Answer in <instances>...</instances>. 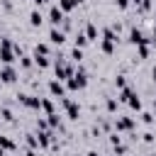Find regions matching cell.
<instances>
[{
  "label": "cell",
  "mask_w": 156,
  "mask_h": 156,
  "mask_svg": "<svg viewBox=\"0 0 156 156\" xmlns=\"http://www.w3.org/2000/svg\"><path fill=\"white\" fill-rule=\"evenodd\" d=\"M49 93H51L54 98H63V95H66L63 80H49Z\"/></svg>",
  "instance_id": "obj_9"
},
{
  "label": "cell",
  "mask_w": 156,
  "mask_h": 156,
  "mask_svg": "<svg viewBox=\"0 0 156 156\" xmlns=\"http://www.w3.org/2000/svg\"><path fill=\"white\" fill-rule=\"evenodd\" d=\"M32 63H34V56H22L20 58V66L22 68H32Z\"/></svg>",
  "instance_id": "obj_20"
},
{
  "label": "cell",
  "mask_w": 156,
  "mask_h": 156,
  "mask_svg": "<svg viewBox=\"0 0 156 156\" xmlns=\"http://www.w3.org/2000/svg\"><path fill=\"white\" fill-rule=\"evenodd\" d=\"M2 154H5V149H2V146H0V156H2Z\"/></svg>",
  "instance_id": "obj_35"
},
{
  "label": "cell",
  "mask_w": 156,
  "mask_h": 156,
  "mask_svg": "<svg viewBox=\"0 0 156 156\" xmlns=\"http://www.w3.org/2000/svg\"><path fill=\"white\" fill-rule=\"evenodd\" d=\"M0 80H2V83H15V80H17V71H15L12 63H5V66L0 68Z\"/></svg>",
  "instance_id": "obj_6"
},
{
  "label": "cell",
  "mask_w": 156,
  "mask_h": 156,
  "mask_svg": "<svg viewBox=\"0 0 156 156\" xmlns=\"http://www.w3.org/2000/svg\"><path fill=\"white\" fill-rule=\"evenodd\" d=\"M129 41L134 44V46H141V44H149V41H154V39H149L141 29H136V27H132V32H129Z\"/></svg>",
  "instance_id": "obj_5"
},
{
  "label": "cell",
  "mask_w": 156,
  "mask_h": 156,
  "mask_svg": "<svg viewBox=\"0 0 156 156\" xmlns=\"http://www.w3.org/2000/svg\"><path fill=\"white\" fill-rule=\"evenodd\" d=\"M85 37L93 41V39H98V24H93V22H88V27H85Z\"/></svg>",
  "instance_id": "obj_11"
},
{
  "label": "cell",
  "mask_w": 156,
  "mask_h": 156,
  "mask_svg": "<svg viewBox=\"0 0 156 156\" xmlns=\"http://www.w3.org/2000/svg\"><path fill=\"white\" fill-rule=\"evenodd\" d=\"M100 49H102V54H107V56H110V54L115 51V41H110V39H102V41H100Z\"/></svg>",
  "instance_id": "obj_12"
},
{
  "label": "cell",
  "mask_w": 156,
  "mask_h": 156,
  "mask_svg": "<svg viewBox=\"0 0 156 156\" xmlns=\"http://www.w3.org/2000/svg\"><path fill=\"white\" fill-rule=\"evenodd\" d=\"M46 2H49V0H34V5H37V7H39V5H46Z\"/></svg>",
  "instance_id": "obj_32"
},
{
  "label": "cell",
  "mask_w": 156,
  "mask_h": 156,
  "mask_svg": "<svg viewBox=\"0 0 156 156\" xmlns=\"http://www.w3.org/2000/svg\"><path fill=\"white\" fill-rule=\"evenodd\" d=\"M136 54H139V58H146V56H149V44H141V46H136Z\"/></svg>",
  "instance_id": "obj_22"
},
{
  "label": "cell",
  "mask_w": 156,
  "mask_h": 156,
  "mask_svg": "<svg viewBox=\"0 0 156 156\" xmlns=\"http://www.w3.org/2000/svg\"><path fill=\"white\" fill-rule=\"evenodd\" d=\"M41 110H44L46 115H51V112H56V107H54V102H51V98H41Z\"/></svg>",
  "instance_id": "obj_13"
},
{
  "label": "cell",
  "mask_w": 156,
  "mask_h": 156,
  "mask_svg": "<svg viewBox=\"0 0 156 156\" xmlns=\"http://www.w3.org/2000/svg\"><path fill=\"white\" fill-rule=\"evenodd\" d=\"M154 2H156V0H154Z\"/></svg>",
  "instance_id": "obj_37"
},
{
  "label": "cell",
  "mask_w": 156,
  "mask_h": 156,
  "mask_svg": "<svg viewBox=\"0 0 156 156\" xmlns=\"http://www.w3.org/2000/svg\"><path fill=\"white\" fill-rule=\"evenodd\" d=\"M0 58H2V63H12L15 61V44L7 37L0 41Z\"/></svg>",
  "instance_id": "obj_2"
},
{
  "label": "cell",
  "mask_w": 156,
  "mask_h": 156,
  "mask_svg": "<svg viewBox=\"0 0 156 156\" xmlns=\"http://www.w3.org/2000/svg\"><path fill=\"white\" fill-rule=\"evenodd\" d=\"M115 129L117 132H132L134 129V119L132 117H117L115 119Z\"/></svg>",
  "instance_id": "obj_7"
},
{
  "label": "cell",
  "mask_w": 156,
  "mask_h": 156,
  "mask_svg": "<svg viewBox=\"0 0 156 156\" xmlns=\"http://www.w3.org/2000/svg\"><path fill=\"white\" fill-rule=\"evenodd\" d=\"M149 156H156V154H149Z\"/></svg>",
  "instance_id": "obj_36"
},
{
  "label": "cell",
  "mask_w": 156,
  "mask_h": 156,
  "mask_svg": "<svg viewBox=\"0 0 156 156\" xmlns=\"http://www.w3.org/2000/svg\"><path fill=\"white\" fill-rule=\"evenodd\" d=\"M129 105H132V107H134V110H136V112H139V110H141V100H139V95H136V93H134V95H132V98H129Z\"/></svg>",
  "instance_id": "obj_21"
},
{
  "label": "cell",
  "mask_w": 156,
  "mask_h": 156,
  "mask_svg": "<svg viewBox=\"0 0 156 156\" xmlns=\"http://www.w3.org/2000/svg\"><path fill=\"white\" fill-rule=\"evenodd\" d=\"M151 5H154V0H141V2L136 5V12H141V15H146V12L151 10Z\"/></svg>",
  "instance_id": "obj_15"
},
{
  "label": "cell",
  "mask_w": 156,
  "mask_h": 156,
  "mask_svg": "<svg viewBox=\"0 0 156 156\" xmlns=\"http://www.w3.org/2000/svg\"><path fill=\"white\" fill-rule=\"evenodd\" d=\"M71 58H73V61H80V58H83V51H80L78 46H73V51H71Z\"/></svg>",
  "instance_id": "obj_26"
},
{
  "label": "cell",
  "mask_w": 156,
  "mask_h": 156,
  "mask_svg": "<svg viewBox=\"0 0 156 156\" xmlns=\"http://www.w3.org/2000/svg\"><path fill=\"white\" fill-rule=\"evenodd\" d=\"M129 2H132V0H115V5H117L119 10H127V7H129Z\"/></svg>",
  "instance_id": "obj_27"
},
{
  "label": "cell",
  "mask_w": 156,
  "mask_h": 156,
  "mask_svg": "<svg viewBox=\"0 0 156 156\" xmlns=\"http://www.w3.org/2000/svg\"><path fill=\"white\" fill-rule=\"evenodd\" d=\"M49 41H51V44H56V46H61V44L66 41V34H63V29H58V27H51V29H49Z\"/></svg>",
  "instance_id": "obj_8"
},
{
  "label": "cell",
  "mask_w": 156,
  "mask_h": 156,
  "mask_svg": "<svg viewBox=\"0 0 156 156\" xmlns=\"http://www.w3.org/2000/svg\"><path fill=\"white\" fill-rule=\"evenodd\" d=\"M151 39L156 41V22H154V29H151Z\"/></svg>",
  "instance_id": "obj_31"
},
{
  "label": "cell",
  "mask_w": 156,
  "mask_h": 156,
  "mask_svg": "<svg viewBox=\"0 0 156 156\" xmlns=\"http://www.w3.org/2000/svg\"><path fill=\"white\" fill-rule=\"evenodd\" d=\"M139 117H141V122H144V124H154V115H151V112H141Z\"/></svg>",
  "instance_id": "obj_25"
},
{
  "label": "cell",
  "mask_w": 156,
  "mask_h": 156,
  "mask_svg": "<svg viewBox=\"0 0 156 156\" xmlns=\"http://www.w3.org/2000/svg\"><path fill=\"white\" fill-rule=\"evenodd\" d=\"M119 141H122V136H119V134H110V144H112V146H115V144H119Z\"/></svg>",
  "instance_id": "obj_29"
},
{
  "label": "cell",
  "mask_w": 156,
  "mask_h": 156,
  "mask_svg": "<svg viewBox=\"0 0 156 156\" xmlns=\"http://www.w3.org/2000/svg\"><path fill=\"white\" fill-rule=\"evenodd\" d=\"M151 78H154V83H156V68H154V71H151Z\"/></svg>",
  "instance_id": "obj_34"
},
{
  "label": "cell",
  "mask_w": 156,
  "mask_h": 156,
  "mask_svg": "<svg viewBox=\"0 0 156 156\" xmlns=\"http://www.w3.org/2000/svg\"><path fill=\"white\" fill-rule=\"evenodd\" d=\"M34 56H49V44H37L34 46Z\"/></svg>",
  "instance_id": "obj_17"
},
{
  "label": "cell",
  "mask_w": 156,
  "mask_h": 156,
  "mask_svg": "<svg viewBox=\"0 0 156 156\" xmlns=\"http://www.w3.org/2000/svg\"><path fill=\"white\" fill-rule=\"evenodd\" d=\"M63 20H66V12H63L58 5H51V7H49V22H51L54 27H58Z\"/></svg>",
  "instance_id": "obj_4"
},
{
  "label": "cell",
  "mask_w": 156,
  "mask_h": 156,
  "mask_svg": "<svg viewBox=\"0 0 156 156\" xmlns=\"http://www.w3.org/2000/svg\"><path fill=\"white\" fill-rule=\"evenodd\" d=\"M2 7H5V10H12V2H10V0H2Z\"/></svg>",
  "instance_id": "obj_30"
},
{
  "label": "cell",
  "mask_w": 156,
  "mask_h": 156,
  "mask_svg": "<svg viewBox=\"0 0 156 156\" xmlns=\"http://www.w3.org/2000/svg\"><path fill=\"white\" fill-rule=\"evenodd\" d=\"M34 63L39 68H49V56H34Z\"/></svg>",
  "instance_id": "obj_19"
},
{
  "label": "cell",
  "mask_w": 156,
  "mask_h": 156,
  "mask_svg": "<svg viewBox=\"0 0 156 156\" xmlns=\"http://www.w3.org/2000/svg\"><path fill=\"white\" fill-rule=\"evenodd\" d=\"M117 105H119V100H115V98H107V100H105L107 112H117Z\"/></svg>",
  "instance_id": "obj_18"
},
{
  "label": "cell",
  "mask_w": 156,
  "mask_h": 156,
  "mask_svg": "<svg viewBox=\"0 0 156 156\" xmlns=\"http://www.w3.org/2000/svg\"><path fill=\"white\" fill-rule=\"evenodd\" d=\"M0 119H5V122H12V112H10L7 107H0Z\"/></svg>",
  "instance_id": "obj_23"
},
{
  "label": "cell",
  "mask_w": 156,
  "mask_h": 156,
  "mask_svg": "<svg viewBox=\"0 0 156 156\" xmlns=\"http://www.w3.org/2000/svg\"><path fill=\"white\" fill-rule=\"evenodd\" d=\"M41 22H44V15H41L39 10H32V12H29V24H32V27H41Z\"/></svg>",
  "instance_id": "obj_10"
},
{
  "label": "cell",
  "mask_w": 156,
  "mask_h": 156,
  "mask_svg": "<svg viewBox=\"0 0 156 156\" xmlns=\"http://www.w3.org/2000/svg\"><path fill=\"white\" fill-rule=\"evenodd\" d=\"M61 105L66 107V112H68V119H78L80 117V107H78V102H73L71 98H61Z\"/></svg>",
  "instance_id": "obj_3"
},
{
  "label": "cell",
  "mask_w": 156,
  "mask_h": 156,
  "mask_svg": "<svg viewBox=\"0 0 156 156\" xmlns=\"http://www.w3.org/2000/svg\"><path fill=\"white\" fill-rule=\"evenodd\" d=\"M88 41H90V39L85 37V32H78V34H76V46H78V49H83Z\"/></svg>",
  "instance_id": "obj_16"
},
{
  "label": "cell",
  "mask_w": 156,
  "mask_h": 156,
  "mask_svg": "<svg viewBox=\"0 0 156 156\" xmlns=\"http://www.w3.org/2000/svg\"><path fill=\"white\" fill-rule=\"evenodd\" d=\"M24 156H37V151H32V149H29V151H24Z\"/></svg>",
  "instance_id": "obj_33"
},
{
  "label": "cell",
  "mask_w": 156,
  "mask_h": 156,
  "mask_svg": "<svg viewBox=\"0 0 156 156\" xmlns=\"http://www.w3.org/2000/svg\"><path fill=\"white\" fill-rule=\"evenodd\" d=\"M66 85H68L71 90H83V88L88 85V76H85V68H83V66H78V68L73 71V76L66 80Z\"/></svg>",
  "instance_id": "obj_1"
},
{
  "label": "cell",
  "mask_w": 156,
  "mask_h": 156,
  "mask_svg": "<svg viewBox=\"0 0 156 156\" xmlns=\"http://www.w3.org/2000/svg\"><path fill=\"white\" fill-rule=\"evenodd\" d=\"M115 85H117L119 90H122V88H127V78H124V76H115Z\"/></svg>",
  "instance_id": "obj_24"
},
{
  "label": "cell",
  "mask_w": 156,
  "mask_h": 156,
  "mask_svg": "<svg viewBox=\"0 0 156 156\" xmlns=\"http://www.w3.org/2000/svg\"><path fill=\"white\" fill-rule=\"evenodd\" d=\"M141 139H144V141H146V144H151V141H154V139H156V136H154V134H151V132H144V134H141Z\"/></svg>",
  "instance_id": "obj_28"
},
{
  "label": "cell",
  "mask_w": 156,
  "mask_h": 156,
  "mask_svg": "<svg viewBox=\"0 0 156 156\" xmlns=\"http://www.w3.org/2000/svg\"><path fill=\"white\" fill-rule=\"evenodd\" d=\"M0 146H2L5 151H15V141L7 139V136H2V134H0Z\"/></svg>",
  "instance_id": "obj_14"
}]
</instances>
